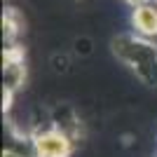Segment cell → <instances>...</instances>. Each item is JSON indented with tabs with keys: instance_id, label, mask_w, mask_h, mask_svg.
Masks as SVG:
<instances>
[{
	"instance_id": "1",
	"label": "cell",
	"mask_w": 157,
	"mask_h": 157,
	"mask_svg": "<svg viewBox=\"0 0 157 157\" xmlns=\"http://www.w3.org/2000/svg\"><path fill=\"white\" fill-rule=\"evenodd\" d=\"M115 59L129 68L145 87H157V45L138 33H117L110 40Z\"/></svg>"
},
{
	"instance_id": "2",
	"label": "cell",
	"mask_w": 157,
	"mask_h": 157,
	"mask_svg": "<svg viewBox=\"0 0 157 157\" xmlns=\"http://www.w3.org/2000/svg\"><path fill=\"white\" fill-rule=\"evenodd\" d=\"M26 82V56L21 45L2 49V110H10L12 96Z\"/></svg>"
},
{
	"instance_id": "3",
	"label": "cell",
	"mask_w": 157,
	"mask_h": 157,
	"mask_svg": "<svg viewBox=\"0 0 157 157\" xmlns=\"http://www.w3.org/2000/svg\"><path fill=\"white\" fill-rule=\"evenodd\" d=\"M31 138L38 157H71L75 152V141L52 124L47 129H38Z\"/></svg>"
},
{
	"instance_id": "4",
	"label": "cell",
	"mask_w": 157,
	"mask_h": 157,
	"mask_svg": "<svg viewBox=\"0 0 157 157\" xmlns=\"http://www.w3.org/2000/svg\"><path fill=\"white\" fill-rule=\"evenodd\" d=\"M52 127L59 129V131H63L66 136H71L75 143L82 138V122H80L78 113L73 110L71 105H66V103H59L52 110Z\"/></svg>"
},
{
	"instance_id": "5",
	"label": "cell",
	"mask_w": 157,
	"mask_h": 157,
	"mask_svg": "<svg viewBox=\"0 0 157 157\" xmlns=\"http://www.w3.org/2000/svg\"><path fill=\"white\" fill-rule=\"evenodd\" d=\"M131 26H134V33L143 38H157V2L136 7L131 12Z\"/></svg>"
},
{
	"instance_id": "6",
	"label": "cell",
	"mask_w": 157,
	"mask_h": 157,
	"mask_svg": "<svg viewBox=\"0 0 157 157\" xmlns=\"http://www.w3.org/2000/svg\"><path fill=\"white\" fill-rule=\"evenodd\" d=\"M24 26H26V21H24L19 10L17 7H5V12H2V40H5V47L19 45L17 40L24 33Z\"/></svg>"
},
{
	"instance_id": "7",
	"label": "cell",
	"mask_w": 157,
	"mask_h": 157,
	"mask_svg": "<svg viewBox=\"0 0 157 157\" xmlns=\"http://www.w3.org/2000/svg\"><path fill=\"white\" fill-rule=\"evenodd\" d=\"M49 63H52V71L54 73H66L68 71V66H71V59H68V54H52V61H49Z\"/></svg>"
},
{
	"instance_id": "8",
	"label": "cell",
	"mask_w": 157,
	"mask_h": 157,
	"mask_svg": "<svg viewBox=\"0 0 157 157\" xmlns=\"http://www.w3.org/2000/svg\"><path fill=\"white\" fill-rule=\"evenodd\" d=\"M75 52L80 54V56H87V54H92V40L89 38H75Z\"/></svg>"
},
{
	"instance_id": "9",
	"label": "cell",
	"mask_w": 157,
	"mask_h": 157,
	"mask_svg": "<svg viewBox=\"0 0 157 157\" xmlns=\"http://www.w3.org/2000/svg\"><path fill=\"white\" fill-rule=\"evenodd\" d=\"M155 2H157V0H155Z\"/></svg>"
}]
</instances>
